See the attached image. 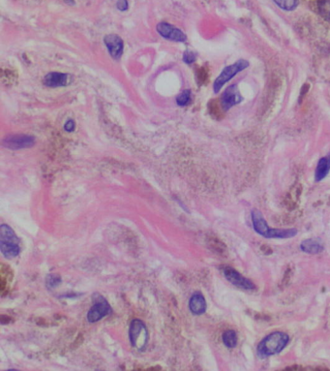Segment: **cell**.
Masks as SVG:
<instances>
[{
  "label": "cell",
  "instance_id": "1",
  "mask_svg": "<svg viewBox=\"0 0 330 371\" xmlns=\"http://www.w3.org/2000/svg\"><path fill=\"white\" fill-rule=\"evenodd\" d=\"M252 224L255 232L266 239H292L298 235V230L292 229H275L268 226L263 213L258 210H253L251 212Z\"/></svg>",
  "mask_w": 330,
  "mask_h": 371
},
{
  "label": "cell",
  "instance_id": "2",
  "mask_svg": "<svg viewBox=\"0 0 330 371\" xmlns=\"http://www.w3.org/2000/svg\"><path fill=\"white\" fill-rule=\"evenodd\" d=\"M290 337L283 332H273L263 339L258 345V355L262 359L281 353L288 346Z\"/></svg>",
  "mask_w": 330,
  "mask_h": 371
},
{
  "label": "cell",
  "instance_id": "3",
  "mask_svg": "<svg viewBox=\"0 0 330 371\" xmlns=\"http://www.w3.org/2000/svg\"><path fill=\"white\" fill-rule=\"evenodd\" d=\"M0 250L8 259L15 258L20 252L19 240L14 230L7 224L0 227Z\"/></svg>",
  "mask_w": 330,
  "mask_h": 371
},
{
  "label": "cell",
  "instance_id": "4",
  "mask_svg": "<svg viewBox=\"0 0 330 371\" xmlns=\"http://www.w3.org/2000/svg\"><path fill=\"white\" fill-rule=\"evenodd\" d=\"M249 61L245 59H239L234 64L227 66L222 72L220 75L217 77V79L213 83V91L215 93H218L221 90V88L228 82L231 81L236 75L240 73L241 71L245 70L246 68L249 67Z\"/></svg>",
  "mask_w": 330,
  "mask_h": 371
},
{
  "label": "cell",
  "instance_id": "5",
  "mask_svg": "<svg viewBox=\"0 0 330 371\" xmlns=\"http://www.w3.org/2000/svg\"><path fill=\"white\" fill-rule=\"evenodd\" d=\"M131 345L139 351H143L148 343V331L142 320L135 319L130 327Z\"/></svg>",
  "mask_w": 330,
  "mask_h": 371
},
{
  "label": "cell",
  "instance_id": "6",
  "mask_svg": "<svg viewBox=\"0 0 330 371\" xmlns=\"http://www.w3.org/2000/svg\"><path fill=\"white\" fill-rule=\"evenodd\" d=\"M92 300L94 305L87 313V320L89 323H96L102 320L104 317L110 315L111 308L108 301L99 294H95Z\"/></svg>",
  "mask_w": 330,
  "mask_h": 371
},
{
  "label": "cell",
  "instance_id": "7",
  "mask_svg": "<svg viewBox=\"0 0 330 371\" xmlns=\"http://www.w3.org/2000/svg\"><path fill=\"white\" fill-rule=\"evenodd\" d=\"M223 274L225 275L226 279L237 288H240L242 290H254L256 288L255 284L251 280L242 276L233 268L225 267L223 269Z\"/></svg>",
  "mask_w": 330,
  "mask_h": 371
},
{
  "label": "cell",
  "instance_id": "8",
  "mask_svg": "<svg viewBox=\"0 0 330 371\" xmlns=\"http://www.w3.org/2000/svg\"><path fill=\"white\" fill-rule=\"evenodd\" d=\"M243 99L244 98L241 95L237 84H232L223 92L221 96V106L224 111H229L233 107L240 104Z\"/></svg>",
  "mask_w": 330,
  "mask_h": 371
},
{
  "label": "cell",
  "instance_id": "9",
  "mask_svg": "<svg viewBox=\"0 0 330 371\" xmlns=\"http://www.w3.org/2000/svg\"><path fill=\"white\" fill-rule=\"evenodd\" d=\"M35 144V138L28 135H10L3 139L2 145L9 149H22L31 147Z\"/></svg>",
  "mask_w": 330,
  "mask_h": 371
},
{
  "label": "cell",
  "instance_id": "10",
  "mask_svg": "<svg viewBox=\"0 0 330 371\" xmlns=\"http://www.w3.org/2000/svg\"><path fill=\"white\" fill-rule=\"evenodd\" d=\"M156 30L159 35L167 40L173 41V42H185L187 40L186 34L182 30L176 28L172 24L162 21L159 22L156 26Z\"/></svg>",
  "mask_w": 330,
  "mask_h": 371
},
{
  "label": "cell",
  "instance_id": "11",
  "mask_svg": "<svg viewBox=\"0 0 330 371\" xmlns=\"http://www.w3.org/2000/svg\"><path fill=\"white\" fill-rule=\"evenodd\" d=\"M104 42L110 52V56L114 59H119L124 50L123 40L116 34H110L105 37Z\"/></svg>",
  "mask_w": 330,
  "mask_h": 371
},
{
  "label": "cell",
  "instance_id": "12",
  "mask_svg": "<svg viewBox=\"0 0 330 371\" xmlns=\"http://www.w3.org/2000/svg\"><path fill=\"white\" fill-rule=\"evenodd\" d=\"M189 308L190 311L194 315H203L206 311L207 305L204 295L201 292H196L192 295L189 301Z\"/></svg>",
  "mask_w": 330,
  "mask_h": 371
},
{
  "label": "cell",
  "instance_id": "13",
  "mask_svg": "<svg viewBox=\"0 0 330 371\" xmlns=\"http://www.w3.org/2000/svg\"><path fill=\"white\" fill-rule=\"evenodd\" d=\"M70 76L68 74L58 73V72H51L45 76L44 84L48 87H60L66 86L69 83Z\"/></svg>",
  "mask_w": 330,
  "mask_h": 371
},
{
  "label": "cell",
  "instance_id": "14",
  "mask_svg": "<svg viewBox=\"0 0 330 371\" xmlns=\"http://www.w3.org/2000/svg\"><path fill=\"white\" fill-rule=\"evenodd\" d=\"M330 172V152L325 157L321 158L318 163L315 172V180L317 182L322 181L328 177Z\"/></svg>",
  "mask_w": 330,
  "mask_h": 371
},
{
  "label": "cell",
  "instance_id": "15",
  "mask_svg": "<svg viewBox=\"0 0 330 371\" xmlns=\"http://www.w3.org/2000/svg\"><path fill=\"white\" fill-rule=\"evenodd\" d=\"M300 249L307 254H320L324 251V244L319 240L308 239L300 243Z\"/></svg>",
  "mask_w": 330,
  "mask_h": 371
},
{
  "label": "cell",
  "instance_id": "16",
  "mask_svg": "<svg viewBox=\"0 0 330 371\" xmlns=\"http://www.w3.org/2000/svg\"><path fill=\"white\" fill-rule=\"evenodd\" d=\"M222 340L224 345L229 348V349H234L236 348L237 345V335L236 332L233 330L226 331L223 336H222Z\"/></svg>",
  "mask_w": 330,
  "mask_h": 371
},
{
  "label": "cell",
  "instance_id": "17",
  "mask_svg": "<svg viewBox=\"0 0 330 371\" xmlns=\"http://www.w3.org/2000/svg\"><path fill=\"white\" fill-rule=\"evenodd\" d=\"M318 8L321 16L330 22V0H319Z\"/></svg>",
  "mask_w": 330,
  "mask_h": 371
},
{
  "label": "cell",
  "instance_id": "18",
  "mask_svg": "<svg viewBox=\"0 0 330 371\" xmlns=\"http://www.w3.org/2000/svg\"><path fill=\"white\" fill-rule=\"evenodd\" d=\"M285 11H293L299 6V0H273Z\"/></svg>",
  "mask_w": 330,
  "mask_h": 371
},
{
  "label": "cell",
  "instance_id": "19",
  "mask_svg": "<svg viewBox=\"0 0 330 371\" xmlns=\"http://www.w3.org/2000/svg\"><path fill=\"white\" fill-rule=\"evenodd\" d=\"M191 102V91L184 90L178 96L176 97V103L180 107H184Z\"/></svg>",
  "mask_w": 330,
  "mask_h": 371
},
{
  "label": "cell",
  "instance_id": "20",
  "mask_svg": "<svg viewBox=\"0 0 330 371\" xmlns=\"http://www.w3.org/2000/svg\"><path fill=\"white\" fill-rule=\"evenodd\" d=\"M61 282L60 278L57 275H51L47 276V283L49 287H56Z\"/></svg>",
  "mask_w": 330,
  "mask_h": 371
},
{
  "label": "cell",
  "instance_id": "21",
  "mask_svg": "<svg viewBox=\"0 0 330 371\" xmlns=\"http://www.w3.org/2000/svg\"><path fill=\"white\" fill-rule=\"evenodd\" d=\"M183 60H184L185 63L191 64V63H193V62L196 61V54L194 52H192V51L187 50L183 54Z\"/></svg>",
  "mask_w": 330,
  "mask_h": 371
},
{
  "label": "cell",
  "instance_id": "22",
  "mask_svg": "<svg viewBox=\"0 0 330 371\" xmlns=\"http://www.w3.org/2000/svg\"><path fill=\"white\" fill-rule=\"evenodd\" d=\"M129 7V3H128V0H117L116 2V8L119 10V11H126Z\"/></svg>",
  "mask_w": 330,
  "mask_h": 371
},
{
  "label": "cell",
  "instance_id": "23",
  "mask_svg": "<svg viewBox=\"0 0 330 371\" xmlns=\"http://www.w3.org/2000/svg\"><path fill=\"white\" fill-rule=\"evenodd\" d=\"M76 128V124L74 122V120L70 119L68 120L65 124H64V129L66 130L67 132H73Z\"/></svg>",
  "mask_w": 330,
  "mask_h": 371
},
{
  "label": "cell",
  "instance_id": "24",
  "mask_svg": "<svg viewBox=\"0 0 330 371\" xmlns=\"http://www.w3.org/2000/svg\"><path fill=\"white\" fill-rule=\"evenodd\" d=\"M66 4H68V5H71V6H73V5H75V0H63Z\"/></svg>",
  "mask_w": 330,
  "mask_h": 371
}]
</instances>
